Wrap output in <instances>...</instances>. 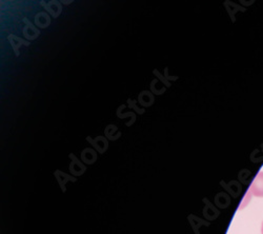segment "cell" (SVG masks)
<instances>
[{
    "mask_svg": "<svg viewBox=\"0 0 263 234\" xmlns=\"http://www.w3.org/2000/svg\"><path fill=\"white\" fill-rule=\"evenodd\" d=\"M261 231H262V234H263V223H262V228H261Z\"/></svg>",
    "mask_w": 263,
    "mask_h": 234,
    "instance_id": "2",
    "label": "cell"
},
{
    "mask_svg": "<svg viewBox=\"0 0 263 234\" xmlns=\"http://www.w3.org/2000/svg\"><path fill=\"white\" fill-rule=\"evenodd\" d=\"M249 192L257 197H263V172H259L254 178Z\"/></svg>",
    "mask_w": 263,
    "mask_h": 234,
    "instance_id": "1",
    "label": "cell"
}]
</instances>
